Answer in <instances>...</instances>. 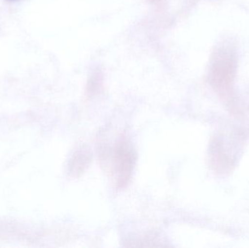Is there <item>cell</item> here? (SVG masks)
Instances as JSON below:
<instances>
[{
	"mask_svg": "<svg viewBox=\"0 0 249 248\" xmlns=\"http://www.w3.org/2000/svg\"><path fill=\"white\" fill-rule=\"evenodd\" d=\"M212 70V82L213 86L222 92L228 91L234 77L233 62L222 60L214 64Z\"/></svg>",
	"mask_w": 249,
	"mask_h": 248,
	"instance_id": "2",
	"label": "cell"
},
{
	"mask_svg": "<svg viewBox=\"0 0 249 248\" xmlns=\"http://www.w3.org/2000/svg\"><path fill=\"white\" fill-rule=\"evenodd\" d=\"M115 161L118 186H124L133 171L134 156L127 146L121 144L115 149Z\"/></svg>",
	"mask_w": 249,
	"mask_h": 248,
	"instance_id": "1",
	"label": "cell"
},
{
	"mask_svg": "<svg viewBox=\"0 0 249 248\" xmlns=\"http://www.w3.org/2000/svg\"><path fill=\"white\" fill-rule=\"evenodd\" d=\"M150 1H153V2H159V1H162V0H150Z\"/></svg>",
	"mask_w": 249,
	"mask_h": 248,
	"instance_id": "3",
	"label": "cell"
}]
</instances>
